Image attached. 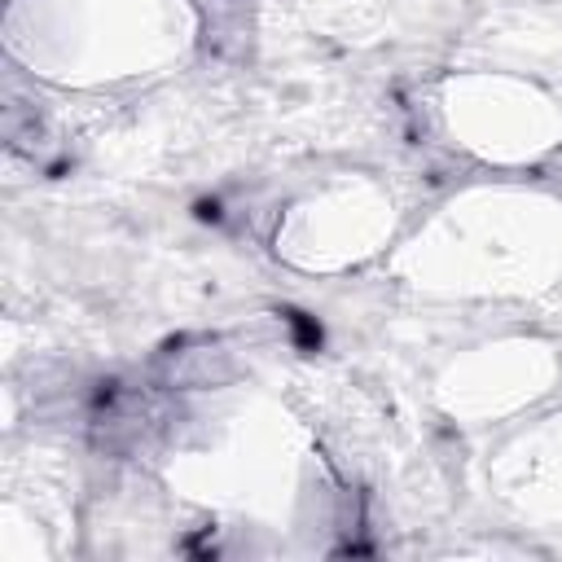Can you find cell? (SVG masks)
Instances as JSON below:
<instances>
[{
    "mask_svg": "<svg viewBox=\"0 0 562 562\" xmlns=\"http://www.w3.org/2000/svg\"><path fill=\"white\" fill-rule=\"evenodd\" d=\"M285 321H290V329H294V338L303 347H321V325L316 321H307L303 312H285Z\"/></svg>",
    "mask_w": 562,
    "mask_h": 562,
    "instance_id": "cell-3",
    "label": "cell"
},
{
    "mask_svg": "<svg viewBox=\"0 0 562 562\" xmlns=\"http://www.w3.org/2000/svg\"><path fill=\"white\" fill-rule=\"evenodd\" d=\"M246 44V13L228 9L224 0L211 4V22H206V48L215 53H241Z\"/></svg>",
    "mask_w": 562,
    "mask_h": 562,
    "instance_id": "cell-2",
    "label": "cell"
},
{
    "mask_svg": "<svg viewBox=\"0 0 562 562\" xmlns=\"http://www.w3.org/2000/svg\"><path fill=\"white\" fill-rule=\"evenodd\" d=\"M228 378H233V360H228V351L220 342L162 351V382L167 386H220Z\"/></svg>",
    "mask_w": 562,
    "mask_h": 562,
    "instance_id": "cell-1",
    "label": "cell"
}]
</instances>
